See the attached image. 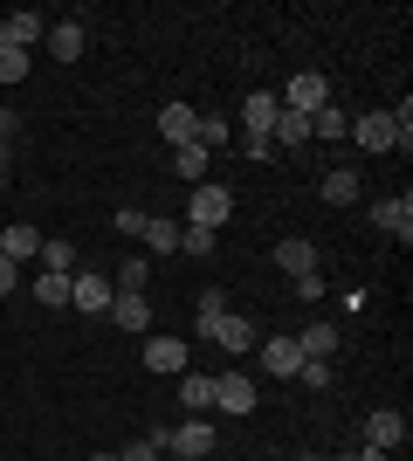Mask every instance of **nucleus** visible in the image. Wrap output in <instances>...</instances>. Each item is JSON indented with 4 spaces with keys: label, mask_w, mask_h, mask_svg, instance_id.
Segmentation results:
<instances>
[{
    "label": "nucleus",
    "mask_w": 413,
    "mask_h": 461,
    "mask_svg": "<svg viewBox=\"0 0 413 461\" xmlns=\"http://www.w3.org/2000/svg\"><path fill=\"white\" fill-rule=\"evenodd\" d=\"M152 441H158V455L200 461V455H214V420H200V413H186L179 427H152Z\"/></svg>",
    "instance_id": "f257e3e1"
},
{
    "label": "nucleus",
    "mask_w": 413,
    "mask_h": 461,
    "mask_svg": "<svg viewBox=\"0 0 413 461\" xmlns=\"http://www.w3.org/2000/svg\"><path fill=\"white\" fill-rule=\"evenodd\" d=\"M214 413H228V420H248L256 413V379L248 372H214Z\"/></svg>",
    "instance_id": "f03ea898"
},
{
    "label": "nucleus",
    "mask_w": 413,
    "mask_h": 461,
    "mask_svg": "<svg viewBox=\"0 0 413 461\" xmlns=\"http://www.w3.org/2000/svg\"><path fill=\"white\" fill-rule=\"evenodd\" d=\"M283 111H296V117H317L324 104H331V77H317V69H303V77H290V90L275 96Z\"/></svg>",
    "instance_id": "7ed1b4c3"
},
{
    "label": "nucleus",
    "mask_w": 413,
    "mask_h": 461,
    "mask_svg": "<svg viewBox=\"0 0 413 461\" xmlns=\"http://www.w3.org/2000/svg\"><path fill=\"white\" fill-rule=\"evenodd\" d=\"M407 413L400 406H379V413H365V447H379V455H393V447H407Z\"/></svg>",
    "instance_id": "20e7f679"
},
{
    "label": "nucleus",
    "mask_w": 413,
    "mask_h": 461,
    "mask_svg": "<svg viewBox=\"0 0 413 461\" xmlns=\"http://www.w3.org/2000/svg\"><path fill=\"white\" fill-rule=\"evenodd\" d=\"M235 213V193L228 186H193V207H186V228H214L220 234V221Z\"/></svg>",
    "instance_id": "39448f33"
},
{
    "label": "nucleus",
    "mask_w": 413,
    "mask_h": 461,
    "mask_svg": "<svg viewBox=\"0 0 413 461\" xmlns=\"http://www.w3.org/2000/svg\"><path fill=\"white\" fill-rule=\"evenodd\" d=\"M41 35H49V14H35V7H14V14L0 21V49H21V56H28Z\"/></svg>",
    "instance_id": "423d86ee"
},
{
    "label": "nucleus",
    "mask_w": 413,
    "mask_h": 461,
    "mask_svg": "<svg viewBox=\"0 0 413 461\" xmlns=\"http://www.w3.org/2000/svg\"><path fill=\"white\" fill-rule=\"evenodd\" d=\"M352 138L365 145V152H400V124H393V111H365V117H352Z\"/></svg>",
    "instance_id": "0eeeda50"
},
{
    "label": "nucleus",
    "mask_w": 413,
    "mask_h": 461,
    "mask_svg": "<svg viewBox=\"0 0 413 461\" xmlns=\"http://www.w3.org/2000/svg\"><path fill=\"white\" fill-rule=\"evenodd\" d=\"M111 276H97V269H76V283H69V310H90V317H103L111 310Z\"/></svg>",
    "instance_id": "6e6552de"
},
{
    "label": "nucleus",
    "mask_w": 413,
    "mask_h": 461,
    "mask_svg": "<svg viewBox=\"0 0 413 461\" xmlns=\"http://www.w3.org/2000/svg\"><path fill=\"white\" fill-rule=\"evenodd\" d=\"M256 366L269 372V379H296L303 351H296V338H262V345H256Z\"/></svg>",
    "instance_id": "1a4fd4ad"
},
{
    "label": "nucleus",
    "mask_w": 413,
    "mask_h": 461,
    "mask_svg": "<svg viewBox=\"0 0 413 461\" xmlns=\"http://www.w3.org/2000/svg\"><path fill=\"white\" fill-rule=\"evenodd\" d=\"M373 228H386V234H400V241H413V193L379 200V207H373Z\"/></svg>",
    "instance_id": "9d476101"
},
{
    "label": "nucleus",
    "mask_w": 413,
    "mask_h": 461,
    "mask_svg": "<svg viewBox=\"0 0 413 461\" xmlns=\"http://www.w3.org/2000/svg\"><path fill=\"white\" fill-rule=\"evenodd\" d=\"M193 131H200L193 104H166V111H158V138H166V145H193Z\"/></svg>",
    "instance_id": "9b49d317"
},
{
    "label": "nucleus",
    "mask_w": 413,
    "mask_h": 461,
    "mask_svg": "<svg viewBox=\"0 0 413 461\" xmlns=\"http://www.w3.org/2000/svg\"><path fill=\"white\" fill-rule=\"evenodd\" d=\"M41 41H49V56H56V62H76L83 49H90L83 21H49V35H41Z\"/></svg>",
    "instance_id": "f8f14e48"
},
{
    "label": "nucleus",
    "mask_w": 413,
    "mask_h": 461,
    "mask_svg": "<svg viewBox=\"0 0 413 461\" xmlns=\"http://www.w3.org/2000/svg\"><path fill=\"white\" fill-rule=\"evenodd\" d=\"M145 372H158V379L186 372V345L179 338H145Z\"/></svg>",
    "instance_id": "ddd939ff"
},
{
    "label": "nucleus",
    "mask_w": 413,
    "mask_h": 461,
    "mask_svg": "<svg viewBox=\"0 0 413 461\" xmlns=\"http://www.w3.org/2000/svg\"><path fill=\"white\" fill-rule=\"evenodd\" d=\"M207 345H220V351H235V358H241V351H256V345H262V330L248 324V317H220Z\"/></svg>",
    "instance_id": "4468645a"
},
{
    "label": "nucleus",
    "mask_w": 413,
    "mask_h": 461,
    "mask_svg": "<svg viewBox=\"0 0 413 461\" xmlns=\"http://www.w3.org/2000/svg\"><path fill=\"white\" fill-rule=\"evenodd\" d=\"M0 255H7V262H35L41 255V228H28V221H14V228H0Z\"/></svg>",
    "instance_id": "2eb2a0df"
},
{
    "label": "nucleus",
    "mask_w": 413,
    "mask_h": 461,
    "mask_svg": "<svg viewBox=\"0 0 413 461\" xmlns=\"http://www.w3.org/2000/svg\"><path fill=\"white\" fill-rule=\"evenodd\" d=\"M275 111H283V104H275V90H256L248 104H241V138H269Z\"/></svg>",
    "instance_id": "dca6fc26"
},
{
    "label": "nucleus",
    "mask_w": 413,
    "mask_h": 461,
    "mask_svg": "<svg viewBox=\"0 0 413 461\" xmlns=\"http://www.w3.org/2000/svg\"><path fill=\"white\" fill-rule=\"evenodd\" d=\"M358 186H365V179H358L352 166H331V173L317 179V193H324V200H331V207H352V200H358Z\"/></svg>",
    "instance_id": "f3484780"
},
{
    "label": "nucleus",
    "mask_w": 413,
    "mask_h": 461,
    "mask_svg": "<svg viewBox=\"0 0 413 461\" xmlns=\"http://www.w3.org/2000/svg\"><path fill=\"white\" fill-rule=\"evenodd\" d=\"M200 317H193V338H200V345H207V338H214V324H220V317H228V289H200Z\"/></svg>",
    "instance_id": "a211bd4d"
},
{
    "label": "nucleus",
    "mask_w": 413,
    "mask_h": 461,
    "mask_svg": "<svg viewBox=\"0 0 413 461\" xmlns=\"http://www.w3.org/2000/svg\"><path fill=\"white\" fill-rule=\"evenodd\" d=\"M275 269L296 283V276H310V269H317V249H310V241H275Z\"/></svg>",
    "instance_id": "6ab92c4d"
},
{
    "label": "nucleus",
    "mask_w": 413,
    "mask_h": 461,
    "mask_svg": "<svg viewBox=\"0 0 413 461\" xmlns=\"http://www.w3.org/2000/svg\"><path fill=\"white\" fill-rule=\"evenodd\" d=\"M269 145H310V117H296V111H275V124H269Z\"/></svg>",
    "instance_id": "aec40b11"
},
{
    "label": "nucleus",
    "mask_w": 413,
    "mask_h": 461,
    "mask_svg": "<svg viewBox=\"0 0 413 461\" xmlns=\"http://www.w3.org/2000/svg\"><path fill=\"white\" fill-rule=\"evenodd\" d=\"M103 317H118L124 330H152V303H145V296H111Z\"/></svg>",
    "instance_id": "412c9836"
},
{
    "label": "nucleus",
    "mask_w": 413,
    "mask_h": 461,
    "mask_svg": "<svg viewBox=\"0 0 413 461\" xmlns=\"http://www.w3.org/2000/svg\"><path fill=\"white\" fill-rule=\"evenodd\" d=\"M138 241H145V249H152V255H179V221H166V213H152Z\"/></svg>",
    "instance_id": "4be33fe9"
},
{
    "label": "nucleus",
    "mask_w": 413,
    "mask_h": 461,
    "mask_svg": "<svg viewBox=\"0 0 413 461\" xmlns=\"http://www.w3.org/2000/svg\"><path fill=\"white\" fill-rule=\"evenodd\" d=\"M145 283H152V255H124V269H118L111 289H118V296H138Z\"/></svg>",
    "instance_id": "5701e85b"
},
{
    "label": "nucleus",
    "mask_w": 413,
    "mask_h": 461,
    "mask_svg": "<svg viewBox=\"0 0 413 461\" xmlns=\"http://www.w3.org/2000/svg\"><path fill=\"white\" fill-rule=\"evenodd\" d=\"M193 145H200V152H228V145H235V124H228V117H200Z\"/></svg>",
    "instance_id": "b1692460"
},
{
    "label": "nucleus",
    "mask_w": 413,
    "mask_h": 461,
    "mask_svg": "<svg viewBox=\"0 0 413 461\" xmlns=\"http://www.w3.org/2000/svg\"><path fill=\"white\" fill-rule=\"evenodd\" d=\"M35 262L49 276H69V269H76V241H49V234H41V255H35Z\"/></svg>",
    "instance_id": "393cba45"
},
{
    "label": "nucleus",
    "mask_w": 413,
    "mask_h": 461,
    "mask_svg": "<svg viewBox=\"0 0 413 461\" xmlns=\"http://www.w3.org/2000/svg\"><path fill=\"white\" fill-rule=\"evenodd\" d=\"M179 400H186V413L214 406V372H186V379H179Z\"/></svg>",
    "instance_id": "a878e982"
},
{
    "label": "nucleus",
    "mask_w": 413,
    "mask_h": 461,
    "mask_svg": "<svg viewBox=\"0 0 413 461\" xmlns=\"http://www.w3.org/2000/svg\"><path fill=\"white\" fill-rule=\"evenodd\" d=\"M296 351H303V358H331L337 351V324H310L303 338H296Z\"/></svg>",
    "instance_id": "bb28decb"
},
{
    "label": "nucleus",
    "mask_w": 413,
    "mask_h": 461,
    "mask_svg": "<svg viewBox=\"0 0 413 461\" xmlns=\"http://www.w3.org/2000/svg\"><path fill=\"white\" fill-rule=\"evenodd\" d=\"M310 138H324V145H337V138H352V124H345V111H337V104H324V111L310 117Z\"/></svg>",
    "instance_id": "cd10ccee"
},
{
    "label": "nucleus",
    "mask_w": 413,
    "mask_h": 461,
    "mask_svg": "<svg viewBox=\"0 0 413 461\" xmlns=\"http://www.w3.org/2000/svg\"><path fill=\"white\" fill-rule=\"evenodd\" d=\"M207 158H214V152H200V145H173V179H193V186H200Z\"/></svg>",
    "instance_id": "c85d7f7f"
},
{
    "label": "nucleus",
    "mask_w": 413,
    "mask_h": 461,
    "mask_svg": "<svg viewBox=\"0 0 413 461\" xmlns=\"http://www.w3.org/2000/svg\"><path fill=\"white\" fill-rule=\"evenodd\" d=\"M35 303L62 310V303H69V276H49V269H41V276H35Z\"/></svg>",
    "instance_id": "c756f323"
},
{
    "label": "nucleus",
    "mask_w": 413,
    "mask_h": 461,
    "mask_svg": "<svg viewBox=\"0 0 413 461\" xmlns=\"http://www.w3.org/2000/svg\"><path fill=\"white\" fill-rule=\"evenodd\" d=\"M296 379L310 385V393H331V379H337V372H331V358H303V366H296Z\"/></svg>",
    "instance_id": "7c9ffc66"
},
{
    "label": "nucleus",
    "mask_w": 413,
    "mask_h": 461,
    "mask_svg": "<svg viewBox=\"0 0 413 461\" xmlns=\"http://www.w3.org/2000/svg\"><path fill=\"white\" fill-rule=\"evenodd\" d=\"M214 249H220L214 228H179V255H214Z\"/></svg>",
    "instance_id": "2f4dec72"
},
{
    "label": "nucleus",
    "mask_w": 413,
    "mask_h": 461,
    "mask_svg": "<svg viewBox=\"0 0 413 461\" xmlns=\"http://www.w3.org/2000/svg\"><path fill=\"white\" fill-rule=\"evenodd\" d=\"M296 303H324V269L296 276Z\"/></svg>",
    "instance_id": "473e14b6"
},
{
    "label": "nucleus",
    "mask_w": 413,
    "mask_h": 461,
    "mask_svg": "<svg viewBox=\"0 0 413 461\" xmlns=\"http://www.w3.org/2000/svg\"><path fill=\"white\" fill-rule=\"evenodd\" d=\"M28 77V56H21V49H0V83H21Z\"/></svg>",
    "instance_id": "72a5a7b5"
},
{
    "label": "nucleus",
    "mask_w": 413,
    "mask_h": 461,
    "mask_svg": "<svg viewBox=\"0 0 413 461\" xmlns=\"http://www.w3.org/2000/svg\"><path fill=\"white\" fill-rule=\"evenodd\" d=\"M145 221H152L145 207H118V234H124V241H131V234H145Z\"/></svg>",
    "instance_id": "f704fd0d"
},
{
    "label": "nucleus",
    "mask_w": 413,
    "mask_h": 461,
    "mask_svg": "<svg viewBox=\"0 0 413 461\" xmlns=\"http://www.w3.org/2000/svg\"><path fill=\"white\" fill-rule=\"evenodd\" d=\"M118 461H158V441H152V434H145V441H131V447H124Z\"/></svg>",
    "instance_id": "c9c22d12"
},
{
    "label": "nucleus",
    "mask_w": 413,
    "mask_h": 461,
    "mask_svg": "<svg viewBox=\"0 0 413 461\" xmlns=\"http://www.w3.org/2000/svg\"><path fill=\"white\" fill-rule=\"evenodd\" d=\"M14 289H21V269L7 262V255H0V296H14Z\"/></svg>",
    "instance_id": "e433bc0d"
},
{
    "label": "nucleus",
    "mask_w": 413,
    "mask_h": 461,
    "mask_svg": "<svg viewBox=\"0 0 413 461\" xmlns=\"http://www.w3.org/2000/svg\"><path fill=\"white\" fill-rule=\"evenodd\" d=\"M14 131H21V124H14L7 111H0V152H14Z\"/></svg>",
    "instance_id": "4c0bfd02"
},
{
    "label": "nucleus",
    "mask_w": 413,
    "mask_h": 461,
    "mask_svg": "<svg viewBox=\"0 0 413 461\" xmlns=\"http://www.w3.org/2000/svg\"><path fill=\"white\" fill-rule=\"evenodd\" d=\"M337 461H386L379 447H352V455H337Z\"/></svg>",
    "instance_id": "58836bf2"
},
{
    "label": "nucleus",
    "mask_w": 413,
    "mask_h": 461,
    "mask_svg": "<svg viewBox=\"0 0 413 461\" xmlns=\"http://www.w3.org/2000/svg\"><path fill=\"white\" fill-rule=\"evenodd\" d=\"M7 179H14V152H0V186H7Z\"/></svg>",
    "instance_id": "ea45409f"
},
{
    "label": "nucleus",
    "mask_w": 413,
    "mask_h": 461,
    "mask_svg": "<svg viewBox=\"0 0 413 461\" xmlns=\"http://www.w3.org/2000/svg\"><path fill=\"white\" fill-rule=\"evenodd\" d=\"M296 461H331V455H296Z\"/></svg>",
    "instance_id": "a19ab883"
},
{
    "label": "nucleus",
    "mask_w": 413,
    "mask_h": 461,
    "mask_svg": "<svg viewBox=\"0 0 413 461\" xmlns=\"http://www.w3.org/2000/svg\"><path fill=\"white\" fill-rule=\"evenodd\" d=\"M90 461H118V455H90Z\"/></svg>",
    "instance_id": "79ce46f5"
}]
</instances>
